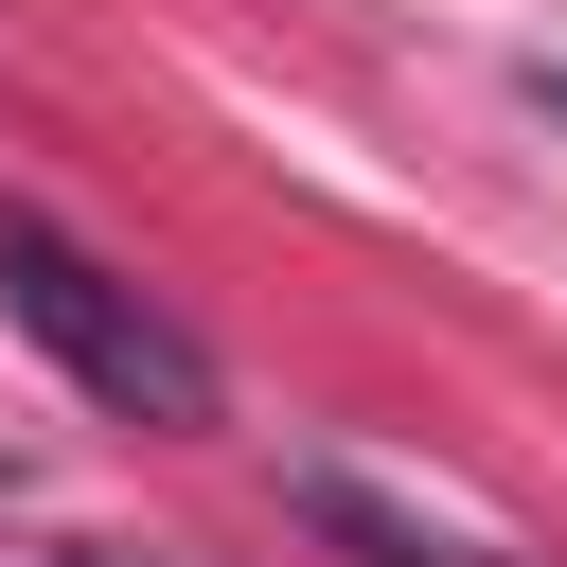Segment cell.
Masks as SVG:
<instances>
[{
    "mask_svg": "<svg viewBox=\"0 0 567 567\" xmlns=\"http://www.w3.org/2000/svg\"><path fill=\"white\" fill-rule=\"evenodd\" d=\"M0 319H18L89 408H124V425H213V354H195V319L142 301L106 248H71L35 195H0Z\"/></svg>",
    "mask_w": 567,
    "mask_h": 567,
    "instance_id": "cell-1",
    "label": "cell"
},
{
    "mask_svg": "<svg viewBox=\"0 0 567 567\" xmlns=\"http://www.w3.org/2000/svg\"><path fill=\"white\" fill-rule=\"evenodd\" d=\"M284 496H301V532L354 549V567H532V549H496V532H461V514H425V496H390V478H354V461H301Z\"/></svg>",
    "mask_w": 567,
    "mask_h": 567,
    "instance_id": "cell-2",
    "label": "cell"
},
{
    "mask_svg": "<svg viewBox=\"0 0 567 567\" xmlns=\"http://www.w3.org/2000/svg\"><path fill=\"white\" fill-rule=\"evenodd\" d=\"M532 106H549V124H567V53H549V71H532Z\"/></svg>",
    "mask_w": 567,
    "mask_h": 567,
    "instance_id": "cell-3",
    "label": "cell"
}]
</instances>
